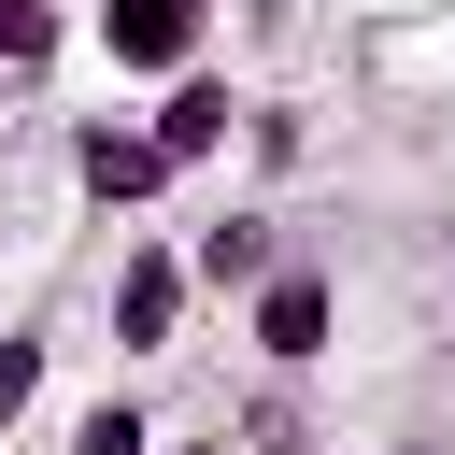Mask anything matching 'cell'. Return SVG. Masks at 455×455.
<instances>
[{
  "mask_svg": "<svg viewBox=\"0 0 455 455\" xmlns=\"http://www.w3.org/2000/svg\"><path fill=\"white\" fill-rule=\"evenodd\" d=\"M185 171H171V142L142 128V114H71V199L85 213H156Z\"/></svg>",
  "mask_w": 455,
  "mask_h": 455,
  "instance_id": "obj_1",
  "label": "cell"
},
{
  "mask_svg": "<svg viewBox=\"0 0 455 455\" xmlns=\"http://www.w3.org/2000/svg\"><path fill=\"white\" fill-rule=\"evenodd\" d=\"M85 43L114 57V85H171V71H199L213 0H85Z\"/></svg>",
  "mask_w": 455,
  "mask_h": 455,
  "instance_id": "obj_2",
  "label": "cell"
},
{
  "mask_svg": "<svg viewBox=\"0 0 455 455\" xmlns=\"http://www.w3.org/2000/svg\"><path fill=\"white\" fill-rule=\"evenodd\" d=\"M242 341H256L270 370H313V355L341 341V284H327L313 256H284V270H270V284L242 299Z\"/></svg>",
  "mask_w": 455,
  "mask_h": 455,
  "instance_id": "obj_3",
  "label": "cell"
},
{
  "mask_svg": "<svg viewBox=\"0 0 455 455\" xmlns=\"http://www.w3.org/2000/svg\"><path fill=\"white\" fill-rule=\"evenodd\" d=\"M185 299H199V270L171 242H128L114 256V355H171L185 341Z\"/></svg>",
  "mask_w": 455,
  "mask_h": 455,
  "instance_id": "obj_4",
  "label": "cell"
},
{
  "mask_svg": "<svg viewBox=\"0 0 455 455\" xmlns=\"http://www.w3.org/2000/svg\"><path fill=\"white\" fill-rule=\"evenodd\" d=\"M142 128L171 142V171H213V156H228V128H256V100L199 57V71H171V85H156V114H142Z\"/></svg>",
  "mask_w": 455,
  "mask_h": 455,
  "instance_id": "obj_5",
  "label": "cell"
},
{
  "mask_svg": "<svg viewBox=\"0 0 455 455\" xmlns=\"http://www.w3.org/2000/svg\"><path fill=\"white\" fill-rule=\"evenodd\" d=\"M185 270H199L213 299H256V284L284 270V242H270V213H213V228L185 242Z\"/></svg>",
  "mask_w": 455,
  "mask_h": 455,
  "instance_id": "obj_6",
  "label": "cell"
},
{
  "mask_svg": "<svg viewBox=\"0 0 455 455\" xmlns=\"http://www.w3.org/2000/svg\"><path fill=\"white\" fill-rule=\"evenodd\" d=\"M71 28H85L71 0H0V71H14V85H28V71H57V57H71Z\"/></svg>",
  "mask_w": 455,
  "mask_h": 455,
  "instance_id": "obj_7",
  "label": "cell"
},
{
  "mask_svg": "<svg viewBox=\"0 0 455 455\" xmlns=\"http://www.w3.org/2000/svg\"><path fill=\"white\" fill-rule=\"evenodd\" d=\"M57 455H156V412H142V398H85Z\"/></svg>",
  "mask_w": 455,
  "mask_h": 455,
  "instance_id": "obj_8",
  "label": "cell"
},
{
  "mask_svg": "<svg viewBox=\"0 0 455 455\" xmlns=\"http://www.w3.org/2000/svg\"><path fill=\"white\" fill-rule=\"evenodd\" d=\"M43 370H57V341H43V327H0V441L28 427V398H43Z\"/></svg>",
  "mask_w": 455,
  "mask_h": 455,
  "instance_id": "obj_9",
  "label": "cell"
},
{
  "mask_svg": "<svg viewBox=\"0 0 455 455\" xmlns=\"http://www.w3.org/2000/svg\"><path fill=\"white\" fill-rule=\"evenodd\" d=\"M171 455H228V427H213V441H171Z\"/></svg>",
  "mask_w": 455,
  "mask_h": 455,
  "instance_id": "obj_10",
  "label": "cell"
},
{
  "mask_svg": "<svg viewBox=\"0 0 455 455\" xmlns=\"http://www.w3.org/2000/svg\"><path fill=\"white\" fill-rule=\"evenodd\" d=\"M384 455H441V441H384Z\"/></svg>",
  "mask_w": 455,
  "mask_h": 455,
  "instance_id": "obj_11",
  "label": "cell"
}]
</instances>
